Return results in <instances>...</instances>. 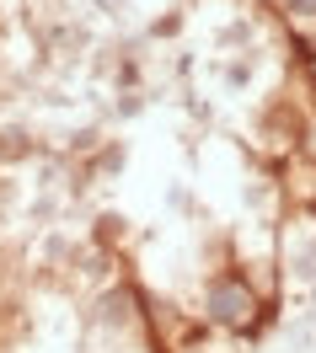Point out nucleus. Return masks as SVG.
I'll return each mask as SVG.
<instances>
[{"label": "nucleus", "instance_id": "nucleus-1", "mask_svg": "<svg viewBox=\"0 0 316 353\" xmlns=\"http://www.w3.org/2000/svg\"><path fill=\"white\" fill-rule=\"evenodd\" d=\"M257 300H252V289L241 279H215L209 284V321H220V327H247Z\"/></svg>", "mask_w": 316, "mask_h": 353}, {"label": "nucleus", "instance_id": "nucleus-2", "mask_svg": "<svg viewBox=\"0 0 316 353\" xmlns=\"http://www.w3.org/2000/svg\"><path fill=\"white\" fill-rule=\"evenodd\" d=\"M295 6H300V11H316V0H295Z\"/></svg>", "mask_w": 316, "mask_h": 353}]
</instances>
